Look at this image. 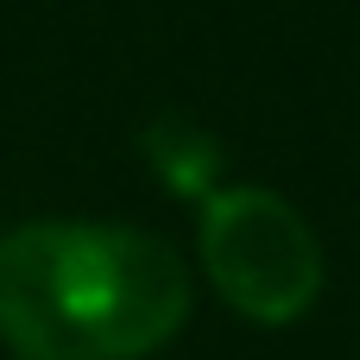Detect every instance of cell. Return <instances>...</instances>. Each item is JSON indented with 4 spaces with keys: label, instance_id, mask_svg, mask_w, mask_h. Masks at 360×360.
Listing matches in <instances>:
<instances>
[{
    "label": "cell",
    "instance_id": "cell-1",
    "mask_svg": "<svg viewBox=\"0 0 360 360\" xmlns=\"http://www.w3.org/2000/svg\"><path fill=\"white\" fill-rule=\"evenodd\" d=\"M190 323L184 259L127 221H25L0 240L13 360H146Z\"/></svg>",
    "mask_w": 360,
    "mask_h": 360
},
{
    "label": "cell",
    "instance_id": "cell-2",
    "mask_svg": "<svg viewBox=\"0 0 360 360\" xmlns=\"http://www.w3.org/2000/svg\"><path fill=\"white\" fill-rule=\"evenodd\" d=\"M202 266L221 304L259 329H291L323 297V247L316 228L278 196L253 184H215L202 196Z\"/></svg>",
    "mask_w": 360,
    "mask_h": 360
}]
</instances>
